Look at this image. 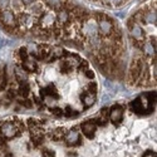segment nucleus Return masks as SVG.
Wrapping results in <instances>:
<instances>
[{
    "label": "nucleus",
    "instance_id": "1",
    "mask_svg": "<svg viewBox=\"0 0 157 157\" xmlns=\"http://www.w3.org/2000/svg\"><path fill=\"white\" fill-rule=\"evenodd\" d=\"M156 103V92H148L129 103V108L137 114H148L153 111Z\"/></svg>",
    "mask_w": 157,
    "mask_h": 157
},
{
    "label": "nucleus",
    "instance_id": "2",
    "mask_svg": "<svg viewBox=\"0 0 157 157\" xmlns=\"http://www.w3.org/2000/svg\"><path fill=\"white\" fill-rule=\"evenodd\" d=\"M23 131V123L18 120L14 121H5L0 123V135L5 140H11L19 136Z\"/></svg>",
    "mask_w": 157,
    "mask_h": 157
},
{
    "label": "nucleus",
    "instance_id": "3",
    "mask_svg": "<svg viewBox=\"0 0 157 157\" xmlns=\"http://www.w3.org/2000/svg\"><path fill=\"white\" fill-rule=\"evenodd\" d=\"M96 18H97V24H98L99 33L103 36L112 35V33H113V30L116 28L114 21L108 15L103 14V13H98V14H96Z\"/></svg>",
    "mask_w": 157,
    "mask_h": 157
},
{
    "label": "nucleus",
    "instance_id": "4",
    "mask_svg": "<svg viewBox=\"0 0 157 157\" xmlns=\"http://www.w3.org/2000/svg\"><path fill=\"white\" fill-rule=\"evenodd\" d=\"M143 71H145V60L141 58L133 59L132 64H131V68H129V81L131 82L140 81L143 74Z\"/></svg>",
    "mask_w": 157,
    "mask_h": 157
},
{
    "label": "nucleus",
    "instance_id": "5",
    "mask_svg": "<svg viewBox=\"0 0 157 157\" xmlns=\"http://www.w3.org/2000/svg\"><path fill=\"white\" fill-rule=\"evenodd\" d=\"M123 107L121 104H114V106L109 109V113H108V117L109 120L112 121V123L114 126H118L121 124V122L123 121Z\"/></svg>",
    "mask_w": 157,
    "mask_h": 157
},
{
    "label": "nucleus",
    "instance_id": "6",
    "mask_svg": "<svg viewBox=\"0 0 157 157\" xmlns=\"http://www.w3.org/2000/svg\"><path fill=\"white\" fill-rule=\"evenodd\" d=\"M65 143H67L68 146H77L81 143V136H79V132L73 128L71 131H68L67 133H65Z\"/></svg>",
    "mask_w": 157,
    "mask_h": 157
},
{
    "label": "nucleus",
    "instance_id": "7",
    "mask_svg": "<svg viewBox=\"0 0 157 157\" xmlns=\"http://www.w3.org/2000/svg\"><path fill=\"white\" fill-rule=\"evenodd\" d=\"M81 128H82V132L84 133L86 137L93 138L96 135V131H97V124L92 121H87V122H83L81 124Z\"/></svg>",
    "mask_w": 157,
    "mask_h": 157
},
{
    "label": "nucleus",
    "instance_id": "8",
    "mask_svg": "<svg viewBox=\"0 0 157 157\" xmlns=\"http://www.w3.org/2000/svg\"><path fill=\"white\" fill-rule=\"evenodd\" d=\"M48 97H50V98H56V99H58L59 98V94H58V92H57V88L53 86V84H49V86H47V87H44V88H42L40 89V98L44 101L45 98H48Z\"/></svg>",
    "mask_w": 157,
    "mask_h": 157
},
{
    "label": "nucleus",
    "instance_id": "9",
    "mask_svg": "<svg viewBox=\"0 0 157 157\" xmlns=\"http://www.w3.org/2000/svg\"><path fill=\"white\" fill-rule=\"evenodd\" d=\"M81 101L83 103L84 108H89V107H92L94 104V102H96V94H90V93L83 92L81 94Z\"/></svg>",
    "mask_w": 157,
    "mask_h": 157
},
{
    "label": "nucleus",
    "instance_id": "10",
    "mask_svg": "<svg viewBox=\"0 0 157 157\" xmlns=\"http://www.w3.org/2000/svg\"><path fill=\"white\" fill-rule=\"evenodd\" d=\"M21 68L25 71V72H28V73H34L38 71V64L34 59H25L23 60V64H21Z\"/></svg>",
    "mask_w": 157,
    "mask_h": 157
},
{
    "label": "nucleus",
    "instance_id": "11",
    "mask_svg": "<svg viewBox=\"0 0 157 157\" xmlns=\"http://www.w3.org/2000/svg\"><path fill=\"white\" fill-rule=\"evenodd\" d=\"M29 90H30V87L28 84L27 81H23V82H19V87H18V93L24 97V98H27L28 94H29Z\"/></svg>",
    "mask_w": 157,
    "mask_h": 157
},
{
    "label": "nucleus",
    "instance_id": "12",
    "mask_svg": "<svg viewBox=\"0 0 157 157\" xmlns=\"http://www.w3.org/2000/svg\"><path fill=\"white\" fill-rule=\"evenodd\" d=\"M65 133H67V129H65V128L56 129L53 132V135H52V138H53L54 141H62L65 137Z\"/></svg>",
    "mask_w": 157,
    "mask_h": 157
},
{
    "label": "nucleus",
    "instance_id": "13",
    "mask_svg": "<svg viewBox=\"0 0 157 157\" xmlns=\"http://www.w3.org/2000/svg\"><path fill=\"white\" fill-rule=\"evenodd\" d=\"M19 57H20V60H25V59H28L29 58V50L27 47H21L19 49Z\"/></svg>",
    "mask_w": 157,
    "mask_h": 157
},
{
    "label": "nucleus",
    "instance_id": "14",
    "mask_svg": "<svg viewBox=\"0 0 157 157\" xmlns=\"http://www.w3.org/2000/svg\"><path fill=\"white\" fill-rule=\"evenodd\" d=\"M87 93H90V94H96L97 93V83L94 81L89 82L87 84Z\"/></svg>",
    "mask_w": 157,
    "mask_h": 157
},
{
    "label": "nucleus",
    "instance_id": "15",
    "mask_svg": "<svg viewBox=\"0 0 157 157\" xmlns=\"http://www.w3.org/2000/svg\"><path fill=\"white\" fill-rule=\"evenodd\" d=\"M63 112H64L65 117H77L78 116V112H75L71 106H67L65 109H63Z\"/></svg>",
    "mask_w": 157,
    "mask_h": 157
},
{
    "label": "nucleus",
    "instance_id": "16",
    "mask_svg": "<svg viewBox=\"0 0 157 157\" xmlns=\"http://www.w3.org/2000/svg\"><path fill=\"white\" fill-rule=\"evenodd\" d=\"M19 103L21 104V106H24V107H27V108H32L33 107V103H32V101H29V99H20L19 101Z\"/></svg>",
    "mask_w": 157,
    "mask_h": 157
},
{
    "label": "nucleus",
    "instance_id": "17",
    "mask_svg": "<svg viewBox=\"0 0 157 157\" xmlns=\"http://www.w3.org/2000/svg\"><path fill=\"white\" fill-rule=\"evenodd\" d=\"M43 157H56V152L52 150H43Z\"/></svg>",
    "mask_w": 157,
    "mask_h": 157
},
{
    "label": "nucleus",
    "instance_id": "18",
    "mask_svg": "<svg viewBox=\"0 0 157 157\" xmlns=\"http://www.w3.org/2000/svg\"><path fill=\"white\" fill-rule=\"evenodd\" d=\"M83 73H84V75H86V77H88V78H89V79H94V73H93L92 71H90L89 68H88L87 71H84Z\"/></svg>",
    "mask_w": 157,
    "mask_h": 157
},
{
    "label": "nucleus",
    "instance_id": "19",
    "mask_svg": "<svg viewBox=\"0 0 157 157\" xmlns=\"http://www.w3.org/2000/svg\"><path fill=\"white\" fill-rule=\"evenodd\" d=\"M53 114H56L57 117H62L64 116V112L62 108H53Z\"/></svg>",
    "mask_w": 157,
    "mask_h": 157
},
{
    "label": "nucleus",
    "instance_id": "20",
    "mask_svg": "<svg viewBox=\"0 0 157 157\" xmlns=\"http://www.w3.org/2000/svg\"><path fill=\"white\" fill-rule=\"evenodd\" d=\"M142 157H156V153H155L153 151H147Z\"/></svg>",
    "mask_w": 157,
    "mask_h": 157
},
{
    "label": "nucleus",
    "instance_id": "21",
    "mask_svg": "<svg viewBox=\"0 0 157 157\" xmlns=\"http://www.w3.org/2000/svg\"><path fill=\"white\" fill-rule=\"evenodd\" d=\"M2 74H3V69H0V81H2Z\"/></svg>",
    "mask_w": 157,
    "mask_h": 157
}]
</instances>
